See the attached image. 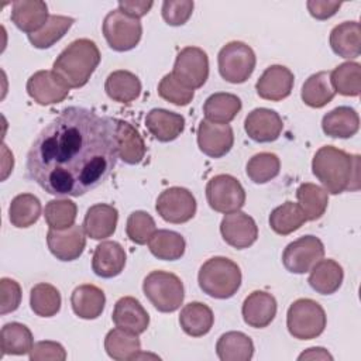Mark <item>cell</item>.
Returning a JSON list of instances; mask_svg holds the SVG:
<instances>
[{
	"label": "cell",
	"instance_id": "cell-1",
	"mask_svg": "<svg viewBox=\"0 0 361 361\" xmlns=\"http://www.w3.org/2000/svg\"><path fill=\"white\" fill-rule=\"evenodd\" d=\"M118 158L116 118L63 109L32 141L27 176L54 196H82L104 182Z\"/></svg>",
	"mask_w": 361,
	"mask_h": 361
},
{
	"label": "cell",
	"instance_id": "cell-2",
	"mask_svg": "<svg viewBox=\"0 0 361 361\" xmlns=\"http://www.w3.org/2000/svg\"><path fill=\"white\" fill-rule=\"evenodd\" d=\"M312 172L322 182L324 190L338 195L357 190L360 186V157L350 155L333 145L319 148L312 159Z\"/></svg>",
	"mask_w": 361,
	"mask_h": 361
},
{
	"label": "cell",
	"instance_id": "cell-3",
	"mask_svg": "<svg viewBox=\"0 0 361 361\" xmlns=\"http://www.w3.org/2000/svg\"><path fill=\"white\" fill-rule=\"evenodd\" d=\"M100 63V51L89 38L71 42L55 59L52 71L71 89L85 86Z\"/></svg>",
	"mask_w": 361,
	"mask_h": 361
},
{
	"label": "cell",
	"instance_id": "cell-4",
	"mask_svg": "<svg viewBox=\"0 0 361 361\" xmlns=\"http://www.w3.org/2000/svg\"><path fill=\"white\" fill-rule=\"evenodd\" d=\"M241 279L240 267L226 257L207 259L197 274L200 289L214 299H228L234 296L241 286Z\"/></svg>",
	"mask_w": 361,
	"mask_h": 361
},
{
	"label": "cell",
	"instance_id": "cell-5",
	"mask_svg": "<svg viewBox=\"0 0 361 361\" xmlns=\"http://www.w3.org/2000/svg\"><path fill=\"white\" fill-rule=\"evenodd\" d=\"M145 298L158 312L172 313L178 310L185 298L182 281L172 272L152 271L142 282Z\"/></svg>",
	"mask_w": 361,
	"mask_h": 361
},
{
	"label": "cell",
	"instance_id": "cell-6",
	"mask_svg": "<svg viewBox=\"0 0 361 361\" xmlns=\"http://www.w3.org/2000/svg\"><path fill=\"white\" fill-rule=\"evenodd\" d=\"M326 323L324 309L313 299L302 298L295 300L286 313L288 330L298 340L319 337L324 331Z\"/></svg>",
	"mask_w": 361,
	"mask_h": 361
},
{
	"label": "cell",
	"instance_id": "cell-7",
	"mask_svg": "<svg viewBox=\"0 0 361 361\" xmlns=\"http://www.w3.org/2000/svg\"><path fill=\"white\" fill-rule=\"evenodd\" d=\"M220 76L230 83H244L254 72L257 58L251 47L241 41L226 44L217 55Z\"/></svg>",
	"mask_w": 361,
	"mask_h": 361
},
{
	"label": "cell",
	"instance_id": "cell-8",
	"mask_svg": "<svg viewBox=\"0 0 361 361\" xmlns=\"http://www.w3.org/2000/svg\"><path fill=\"white\" fill-rule=\"evenodd\" d=\"M102 30L109 47L117 52L135 48L142 35L141 21L121 13L118 8L107 13Z\"/></svg>",
	"mask_w": 361,
	"mask_h": 361
},
{
	"label": "cell",
	"instance_id": "cell-9",
	"mask_svg": "<svg viewBox=\"0 0 361 361\" xmlns=\"http://www.w3.org/2000/svg\"><path fill=\"white\" fill-rule=\"evenodd\" d=\"M206 199L214 212L227 214L238 212L244 206L245 190L234 176L220 173L207 182Z\"/></svg>",
	"mask_w": 361,
	"mask_h": 361
},
{
	"label": "cell",
	"instance_id": "cell-10",
	"mask_svg": "<svg viewBox=\"0 0 361 361\" xmlns=\"http://www.w3.org/2000/svg\"><path fill=\"white\" fill-rule=\"evenodd\" d=\"M172 75L188 89L202 87L209 78V58L199 47L183 48L175 59Z\"/></svg>",
	"mask_w": 361,
	"mask_h": 361
},
{
	"label": "cell",
	"instance_id": "cell-11",
	"mask_svg": "<svg viewBox=\"0 0 361 361\" xmlns=\"http://www.w3.org/2000/svg\"><path fill=\"white\" fill-rule=\"evenodd\" d=\"M155 210L165 221L182 224L196 214V199L186 188L172 186L158 196Z\"/></svg>",
	"mask_w": 361,
	"mask_h": 361
},
{
	"label": "cell",
	"instance_id": "cell-12",
	"mask_svg": "<svg viewBox=\"0 0 361 361\" xmlns=\"http://www.w3.org/2000/svg\"><path fill=\"white\" fill-rule=\"evenodd\" d=\"M324 255V245L316 235H303L286 245L283 267L292 274H306Z\"/></svg>",
	"mask_w": 361,
	"mask_h": 361
},
{
	"label": "cell",
	"instance_id": "cell-13",
	"mask_svg": "<svg viewBox=\"0 0 361 361\" xmlns=\"http://www.w3.org/2000/svg\"><path fill=\"white\" fill-rule=\"evenodd\" d=\"M220 233L223 240L237 250L251 247L258 238V227L255 220L240 210L227 213L223 217L220 223Z\"/></svg>",
	"mask_w": 361,
	"mask_h": 361
},
{
	"label": "cell",
	"instance_id": "cell-14",
	"mask_svg": "<svg viewBox=\"0 0 361 361\" xmlns=\"http://www.w3.org/2000/svg\"><path fill=\"white\" fill-rule=\"evenodd\" d=\"M83 227L73 224L69 228H49L47 233V244L54 257L59 261L78 259L86 247V235Z\"/></svg>",
	"mask_w": 361,
	"mask_h": 361
},
{
	"label": "cell",
	"instance_id": "cell-15",
	"mask_svg": "<svg viewBox=\"0 0 361 361\" xmlns=\"http://www.w3.org/2000/svg\"><path fill=\"white\" fill-rule=\"evenodd\" d=\"M27 93L38 104L48 106L65 100L69 87L54 71H38L27 80Z\"/></svg>",
	"mask_w": 361,
	"mask_h": 361
},
{
	"label": "cell",
	"instance_id": "cell-16",
	"mask_svg": "<svg viewBox=\"0 0 361 361\" xmlns=\"http://www.w3.org/2000/svg\"><path fill=\"white\" fill-rule=\"evenodd\" d=\"M234 144V133L230 124L210 123L206 118L197 126L199 149L210 158H221L230 152Z\"/></svg>",
	"mask_w": 361,
	"mask_h": 361
},
{
	"label": "cell",
	"instance_id": "cell-17",
	"mask_svg": "<svg viewBox=\"0 0 361 361\" xmlns=\"http://www.w3.org/2000/svg\"><path fill=\"white\" fill-rule=\"evenodd\" d=\"M244 130L255 142H272L279 138L283 130V121L275 110L258 107L245 117Z\"/></svg>",
	"mask_w": 361,
	"mask_h": 361
},
{
	"label": "cell",
	"instance_id": "cell-18",
	"mask_svg": "<svg viewBox=\"0 0 361 361\" xmlns=\"http://www.w3.org/2000/svg\"><path fill=\"white\" fill-rule=\"evenodd\" d=\"M295 76L283 65L268 66L255 83V90L259 97L271 102L286 99L293 89Z\"/></svg>",
	"mask_w": 361,
	"mask_h": 361
},
{
	"label": "cell",
	"instance_id": "cell-19",
	"mask_svg": "<svg viewBox=\"0 0 361 361\" xmlns=\"http://www.w3.org/2000/svg\"><path fill=\"white\" fill-rule=\"evenodd\" d=\"M241 313L250 327L264 329L269 326L276 316V300L268 292L254 290L245 298Z\"/></svg>",
	"mask_w": 361,
	"mask_h": 361
},
{
	"label": "cell",
	"instance_id": "cell-20",
	"mask_svg": "<svg viewBox=\"0 0 361 361\" xmlns=\"http://www.w3.org/2000/svg\"><path fill=\"white\" fill-rule=\"evenodd\" d=\"M111 319L116 327L134 334L144 333L149 324L148 312L133 296H124L116 302Z\"/></svg>",
	"mask_w": 361,
	"mask_h": 361
},
{
	"label": "cell",
	"instance_id": "cell-21",
	"mask_svg": "<svg viewBox=\"0 0 361 361\" xmlns=\"http://www.w3.org/2000/svg\"><path fill=\"white\" fill-rule=\"evenodd\" d=\"M118 212L113 204L97 203L87 209L83 219V230L93 240L111 237L116 231Z\"/></svg>",
	"mask_w": 361,
	"mask_h": 361
},
{
	"label": "cell",
	"instance_id": "cell-22",
	"mask_svg": "<svg viewBox=\"0 0 361 361\" xmlns=\"http://www.w3.org/2000/svg\"><path fill=\"white\" fill-rule=\"evenodd\" d=\"M10 18L18 30L30 35L39 31L48 21V7L41 0H18L11 6Z\"/></svg>",
	"mask_w": 361,
	"mask_h": 361
},
{
	"label": "cell",
	"instance_id": "cell-23",
	"mask_svg": "<svg viewBox=\"0 0 361 361\" xmlns=\"http://www.w3.org/2000/svg\"><path fill=\"white\" fill-rule=\"evenodd\" d=\"M126 267L124 248L117 241H103L93 252L92 269L100 278H114Z\"/></svg>",
	"mask_w": 361,
	"mask_h": 361
},
{
	"label": "cell",
	"instance_id": "cell-24",
	"mask_svg": "<svg viewBox=\"0 0 361 361\" xmlns=\"http://www.w3.org/2000/svg\"><path fill=\"white\" fill-rule=\"evenodd\" d=\"M145 126L151 135L158 141L169 142L182 134L185 128V118L180 114L165 109H152L147 113Z\"/></svg>",
	"mask_w": 361,
	"mask_h": 361
},
{
	"label": "cell",
	"instance_id": "cell-25",
	"mask_svg": "<svg viewBox=\"0 0 361 361\" xmlns=\"http://www.w3.org/2000/svg\"><path fill=\"white\" fill-rule=\"evenodd\" d=\"M104 305H106L104 292L96 285H90V283L79 285L73 289L71 295L72 310L80 319H86V320L97 319L103 313Z\"/></svg>",
	"mask_w": 361,
	"mask_h": 361
},
{
	"label": "cell",
	"instance_id": "cell-26",
	"mask_svg": "<svg viewBox=\"0 0 361 361\" xmlns=\"http://www.w3.org/2000/svg\"><path fill=\"white\" fill-rule=\"evenodd\" d=\"M333 52L345 59H354L361 54V27L357 21H344L330 32Z\"/></svg>",
	"mask_w": 361,
	"mask_h": 361
},
{
	"label": "cell",
	"instance_id": "cell-27",
	"mask_svg": "<svg viewBox=\"0 0 361 361\" xmlns=\"http://www.w3.org/2000/svg\"><path fill=\"white\" fill-rule=\"evenodd\" d=\"M322 128L331 138H350L360 128L358 113L353 107L338 106L323 116Z\"/></svg>",
	"mask_w": 361,
	"mask_h": 361
},
{
	"label": "cell",
	"instance_id": "cell-28",
	"mask_svg": "<svg viewBox=\"0 0 361 361\" xmlns=\"http://www.w3.org/2000/svg\"><path fill=\"white\" fill-rule=\"evenodd\" d=\"M344 279V271L338 262L334 259H320L317 261L309 275V285L313 290L320 295H331L338 290Z\"/></svg>",
	"mask_w": 361,
	"mask_h": 361
},
{
	"label": "cell",
	"instance_id": "cell-29",
	"mask_svg": "<svg viewBox=\"0 0 361 361\" xmlns=\"http://www.w3.org/2000/svg\"><path fill=\"white\" fill-rule=\"evenodd\" d=\"M118 158L128 165H137L145 155V144L138 130L124 120L116 118Z\"/></svg>",
	"mask_w": 361,
	"mask_h": 361
},
{
	"label": "cell",
	"instance_id": "cell-30",
	"mask_svg": "<svg viewBox=\"0 0 361 361\" xmlns=\"http://www.w3.org/2000/svg\"><path fill=\"white\" fill-rule=\"evenodd\" d=\"M214 323L212 309L202 302H190L183 306L179 314L182 330L190 337H202L207 334Z\"/></svg>",
	"mask_w": 361,
	"mask_h": 361
},
{
	"label": "cell",
	"instance_id": "cell-31",
	"mask_svg": "<svg viewBox=\"0 0 361 361\" xmlns=\"http://www.w3.org/2000/svg\"><path fill=\"white\" fill-rule=\"evenodd\" d=\"M104 90L110 99L118 103L128 104L140 97L141 82L130 71H114L111 72L104 83Z\"/></svg>",
	"mask_w": 361,
	"mask_h": 361
},
{
	"label": "cell",
	"instance_id": "cell-32",
	"mask_svg": "<svg viewBox=\"0 0 361 361\" xmlns=\"http://www.w3.org/2000/svg\"><path fill=\"white\" fill-rule=\"evenodd\" d=\"M243 104L240 97L233 93H213L203 104V113L207 121L217 124H228L240 113Z\"/></svg>",
	"mask_w": 361,
	"mask_h": 361
},
{
	"label": "cell",
	"instance_id": "cell-33",
	"mask_svg": "<svg viewBox=\"0 0 361 361\" xmlns=\"http://www.w3.org/2000/svg\"><path fill=\"white\" fill-rule=\"evenodd\" d=\"M216 353L221 361H248L254 355V343L241 331H227L217 340Z\"/></svg>",
	"mask_w": 361,
	"mask_h": 361
},
{
	"label": "cell",
	"instance_id": "cell-34",
	"mask_svg": "<svg viewBox=\"0 0 361 361\" xmlns=\"http://www.w3.org/2000/svg\"><path fill=\"white\" fill-rule=\"evenodd\" d=\"M34 345V337L31 330L18 322L7 323L0 331V350L1 357L10 355H24L30 354Z\"/></svg>",
	"mask_w": 361,
	"mask_h": 361
},
{
	"label": "cell",
	"instance_id": "cell-35",
	"mask_svg": "<svg viewBox=\"0 0 361 361\" xmlns=\"http://www.w3.org/2000/svg\"><path fill=\"white\" fill-rule=\"evenodd\" d=\"M104 350L113 360H134L135 355L141 351V341L138 338V334L116 327L106 334Z\"/></svg>",
	"mask_w": 361,
	"mask_h": 361
},
{
	"label": "cell",
	"instance_id": "cell-36",
	"mask_svg": "<svg viewBox=\"0 0 361 361\" xmlns=\"http://www.w3.org/2000/svg\"><path fill=\"white\" fill-rule=\"evenodd\" d=\"M302 100L305 104L313 109H322L329 104L336 92L330 83V72L322 71L310 75L302 86Z\"/></svg>",
	"mask_w": 361,
	"mask_h": 361
},
{
	"label": "cell",
	"instance_id": "cell-37",
	"mask_svg": "<svg viewBox=\"0 0 361 361\" xmlns=\"http://www.w3.org/2000/svg\"><path fill=\"white\" fill-rule=\"evenodd\" d=\"M148 248L154 257L164 261H176L185 254V238L172 230H157L148 241Z\"/></svg>",
	"mask_w": 361,
	"mask_h": 361
},
{
	"label": "cell",
	"instance_id": "cell-38",
	"mask_svg": "<svg viewBox=\"0 0 361 361\" xmlns=\"http://www.w3.org/2000/svg\"><path fill=\"white\" fill-rule=\"evenodd\" d=\"M41 202L31 193L17 195L8 207L10 223L17 228H27L38 221L41 216Z\"/></svg>",
	"mask_w": 361,
	"mask_h": 361
},
{
	"label": "cell",
	"instance_id": "cell-39",
	"mask_svg": "<svg viewBox=\"0 0 361 361\" xmlns=\"http://www.w3.org/2000/svg\"><path fill=\"white\" fill-rule=\"evenodd\" d=\"M306 221L300 206L290 200L275 207L269 214V226L279 235H288L299 230Z\"/></svg>",
	"mask_w": 361,
	"mask_h": 361
},
{
	"label": "cell",
	"instance_id": "cell-40",
	"mask_svg": "<svg viewBox=\"0 0 361 361\" xmlns=\"http://www.w3.org/2000/svg\"><path fill=\"white\" fill-rule=\"evenodd\" d=\"M296 197H298V204L305 213L306 220L314 221L320 219L329 204V195L327 192L320 188L319 185L314 183H302L296 189Z\"/></svg>",
	"mask_w": 361,
	"mask_h": 361
},
{
	"label": "cell",
	"instance_id": "cell-41",
	"mask_svg": "<svg viewBox=\"0 0 361 361\" xmlns=\"http://www.w3.org/2000/svg\"><path fill=\"white\" fill-rule=\"evenodd\" d=\"M330 83L336 93L343 96H358L361 90V65L344 62L330 72Z\"/></svg>",
	"mask_w": 361,
	"mask_h": 361
},
{
	"label": "cell",
	"instance_id": "cell-42",
	"mask_svg": "<svg viewBox=\"0 0 361 361\" xmlns=\"http://www.w3.org/2000/svg\"><path fill=\"white\" fill-rule=\"evenodd\" d=\"M61 293L51 283H37L30 293L31 310L41 317H52L61 310Z\"/></svg>",
	"mask_w": 361,
	"mask_h": 361
},
{
	"label": "cell",
	"instance_id": "cell-43",
	"mask_svg": "<svg viewBox=\"0 0 361 361\" xmlns=\"http://www.w3.org/2000/svg\"><path fill=\"white\" fill-rule=\"evenodd\" d=\"M73 23L75 20L68 16H49L48 21L39 31L28 35V41L38 49L51 48L69 31Z\"/></svg>",
	"mask_w": 361,
	"mask_h": 361
},
{
	"label": "cell",
	"instance_id": "cell-44",
	"mask_svg": "<svg viewBox=\"0 0 361 361\" xmlns=\"http://www.w3.org/2000/svg\"><path fill=\"white\" fill-rule=\"evenodd\" d=\"M281 171V161L272 152H259L250 158L245 166L248 178L258 185L267 183L276 178Z\"/></svg>",
	"mask_w": 361,
	"mask_h": 361
},
{
	"label": "cell",
	"instance_id": "cell-45",
	"mask_svg": "<svg viewBox=\"0 0 361 361\" xmlns=\"http://www.w3.org/2000/svg\"><path fill=\"white\" fill-rule=\"evenodd\" d=\"M78 214L76 203L69 199H54L49 200L44 209V217L49 228L63 230L75 224Z\"/></svg>",
	"mask_w": 361,
	"mask_h": 361
},
{
	"label": "cell",
	"instance_id": "cell-46",
	"mask_svg": "<svg viewBox=\"0 0 361 361\" xmlns=\"http://www.w3.org/2000/svg\"><path fill=\"white\" fill-rule=\"evenodd\" d=\"M155 231H157V226L149 213L142 210H135L128 216L126 223V233L133 243L138 245H144L149 241V238Z\"/></svg>",
	"mask_w": 361,
	"mask_h": 361
},
{
	"label": "cell",
	"instance_id": "cell-47",
	"mask_svg": "<svg viewBox=\"0 0 361 361\" xmlns=\"http://www.w3.org/2000/svg\"><path fill=\"white\" fill-rule=\"evenodd\" d=\"M158 94L175 106H186L192 102L195 93L192 89H188L179 83L172 73H168L158 85Z\"/></svg>",
	"mask_w": 361,
	"mask_h": 361
},
{
	"label": "cell",
	"instance_id": "cell-48",
	"mask_svg": "<svg viewBox=\"0 0 361 361\" xmlns=\"http://www.w3.org/2000/svg\"><path fill=\"white\" fill-rule=\"evenodd\" d=\"M193 1L190 0H166L162 3V18L168 25H183L192 16Z\"/></svg>",
	"mask_w": 361,
	"mask_h": 361
},
{
	"label": "cell",
	"instance_id": "cell-49",
	"mask_svg": "<svg viewBox=\"0 0 361 361\" xmlns=\"http://www.w3.org/2000/svg\"><path fill=\"white\" fill-rule=\"evenodd\" d=\"M21 288L10 278L0 279V313L7 314L18 309L21 303Z\"/></svg>",
	"mask_w": 361,
	"mask_h": 361
},
{
	"label": "cell",
	"instance_id": "cell-50",
	"mask_svg": "<svg viewBox=\"0 0 361 361\" xmlns=\"http://www.w3.org/2000/svg\"><path fill=\"white\" fill-rule=\"evenodd\" d=\"M30 360L31 361H63L66 360V351L62 347V344L56 341H38L32 345L30 351Z\"/></svg>",
	"mask_w": 361,
	"mask_h": 361
},
{
	"label": "cell",
	"instance_id": "cell-51",
	"mask_svg": "<svg viewBox=\"0 0 361 361\" xmlns=\"http://www.w3.org/2000/svg\"><path fill=\"white\" fill-rule=\"evenodd\" d=\"M306 6L310 16L314 17L316 20H327L338 11V8L341 7V3L330 1V0H309Z\"/></svg>",
	"mask_w": 361,
	"mask_h": 361
},
{
	"label": "cell",
	"instance_id": "cell-52",
	"mask_svg": "<svg viewBox=\"0 0 361 361\" xmlns=\"http://www.w3.org/2000/svg\"><path fill=\"white\" fill-rule=\"evenodd\" d=\"M154 6V1H144V0H124V1H118V10L130 17L134 18H141L144 17L151 7Z\"/></svg>",
	"mask_w": 361,
	"mask_h": 361
},
{
	"label": "cell",
	"instance_id": "cell-53",
	"mask_svg": "<svg viewBox=\"0 0 361 361\" xmlns=\"http://www.w3.org/2000/svg\"><path fill=\"white\" fill-rule=\"evenodd\" d=\"M299 360H333V357L323 347H312L303 351Z\"/></svg>",
	"mask_w": 361,
	"mask_h": 361
}]
</instances>
